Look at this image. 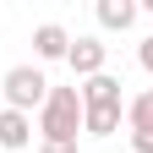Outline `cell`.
<instances>
[{
  "label": "cell",
  "mask_w": 153,
  "mask_h": 153,
  "mask_svg": "<svg viewBox=\"0 0 153 153\" xmlns=\"http://www.w3.org/2000/svg\"><path fill=\"white\" fill-rule=\"evenodd\" d=\"M33 131H38V142H76L82 137V93L76 88H49Z\"/></svg>",
  "instance_id": "6da1fadb"
},
{
  "label": "cell",
  "mask_w": 153,
  "mask_h": 153,
  "mask_svg": "<svg viewBox=\"0 0 153 153\" xmlns=\"http://www.w3.org/2000/svg\"><path fill=\"white\" fill-rule=\"evenodd\" d=\"M49 76H44V66H11L6 76H0V93H6V109H22V115H38L44 109V99H49Z\"/></svg>",
  "instance_id": "7a4b0ae2"
},
{
  "label": "cell",
  "mask_w": 153,
  "mask_h": 153,
  "mask_svg": "<svg viewBox=\"0 0 153 153\" xmlns=\"http://www.w3.org/2000/svg\"><path fill=\"white\" fill-rule=\"evenodd\" d=\"M66 66L76 71V82H88V76H99L109 66V44L99 33H82V38H71V49H66Z\"/></svg>",
  "instance_id": "3957f363"
},
{
  "label": "cell",
  "mask_w": 153,
  "mask_h": 153,
  "mask_svg": "<svg viewBox=\"0 0 153 153\" xmlns=\"http://www.w3.org/2000/svg\"><path fill=\"white\" fill-rule=\"evenodd\" d=\"M93 16H99L104 33H126V27H137L142 6H137V0H99V6H93Z\"/></svg>",
  "instance_id": "277c9868"
},
{
  "label": "cell",
  "mask_w": 153,
  "mask_h": 153,
  "mask_svg": "<svg viewBox=\"0 0 153 153\" xmlns=\"http://www.w3.org/2000/svg\"><path fill=\"white\" fill-rule=\"evenodd\" d=\"M0 148H6V153L33 148V115H22V109H0Z\"/></svg>",
  "instance_id": "5b68a950"
},
{
  "label": "cell",
  "mask_w": 153,
  "mask_h": 153,
  "mask_svg": "<svg viewBox=\"0 0 153 153\" xmlns=\"http://www.w3.org/2000/svg\"><path fill=\"white\" fill-rule=\"evenodd\" d=\"M66 49H71V33L60 22H38L33 27V55L38 60H66Z\"/></svg>",
  "instance_id": "8992f818"
},
{
  "label": "cell",
  "mask_w": 153,
  "mask_h": 153,
  "mask_svg": "<svg viewBox=\"0 0 153 153\" xmlns=\"http://www.w3.org/2000/svg\"><path fill=\"white\" fill-rule=\"evenodd\" d=\"M82 109H104V104H126L120 99V76H109V71H99V76H88L82 88Z\"/></svg>",
  "instance_id": "52a82bcc"
},
{
  "label": "cell",
  "mask_w": 153,
  "mask_h": 153,
  "mask_svg": "<svg viewBox=\"0 0 153 153\" xmlns=\"http://www.w3.org/2000/svg\"><path fill=\"white\" fill-rule=\"evenodd\" d=\"M126 120V104H104V109H82V131L88 137H115Z\"/></svg>",
  "instance_id": "ba28073f"
},
{
  "label": "cell",
  "mask_w": 153,
  "mask_h": 153,
  "mask_svg": "<svg viewBox=\"0 0 153 153\" xmlns=\"http://www.w3.org/2000/svg\"><path fill=\"white\" fill-rule=\"evenodd\" d=\"M126 126L142 131V137H153V88H142L137 99H126Z\"/></svg>",
  "instance_id": "9c48e42d"
},
{
  "label": "cell",
  "mask_w": 153,
  "mask_h": 153,
  "mask_svg": "<svg viewBox=\"0 0 153 153\" xmlns=\"http://www.w3.org/2000/svg\"><path fill=\"white\" fill-rule=\"evenodd\" d=\"M137 60H142V71L153 76V33H148V38H142V44H137Z\"/></svg>",
  "instance_id": "30bf717a"
},
{
  "label": "cell",
  "mask_w": 153,
  "mask_h": 153,
  "mask_svg": "<svg viewBox=\"0 0 153 153\" xmlns=\"http://www.w3.org/2000/svg\"><path fill=\"white\" fill-rule=\"evenodd\" d=\"M38 153H76V142H38Z\"/></svg>",
  "instance_id": "8fae6325"
},
{
  "label": "cell",
  "mask_w": 153,
  "mask_h": 153,
  "mask_svg": "<svg viewBox=\"0 0 153 153\" xmlns=\"http://www.w3.org/2000/svg\"><path fill=\"white\" fill-rule=\"evenodd\" d=\"M142 11H148V16H153V0H148V6H142Z\"/></svg>",
  "instance_id": "7c38bea8"
}]
</instances>
